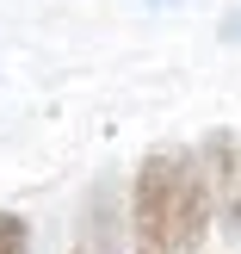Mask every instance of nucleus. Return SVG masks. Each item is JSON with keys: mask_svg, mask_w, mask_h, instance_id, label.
I'll use <instances>...</instances> for the list:
<instances>
[{"mask_svg": "<svg viewBox=\"0 0 241 254\" xmlns=\"http://www.w3.org/2000/svg\"><path fill=\"white\" fill-rule=\"evenodd\" d=\"M210 217H217V205H210V180H204L198 155L155 149L136 168V186H130V242H136V254H204Z\"/></svg>", "mask_w": 241, "mask_h": 254, "instance_id": "1", "label": "nucleus"}, {"mask_svg": "<svg viewBox=\"0 0 241 254\" xmlns=\"http://www.w3.org/2000/svg\"><path fill=\"white\" fill-rule=\"evenodd\" d=\"M204 180H210V205H217L223 230L241 236V136H210L204 155Z\"/></svg>", "mask_w": 241, "mask_h": 254, "instance_id": "2", "label": "nucleus"}, {"mask_svg": "<svg viewBox=\"0 0 241 254\" xmlns=\"http://www.w3.org/2000/svg\"><path fill=\"white\" fill-rule=\"evenodd\" d=\"M0 254H31V230L19 211H0Z\"/></svg>", "mask_w": 241, "mask_h": 254, "instance_id": "3", "label": "nucleus"}, {"mask_svg": "<svg viewBox=\"0 0 241 254\" xmlns=\"http://www.w3.org/2000/svg\"><path fill=\"white\" fill-rule=\"evenodd\" d=\"M223 44H241V12H229V19H223Z\"/></svg>", "mask_w": 241, "mask_h": 254, "instance_id": "4", "label": "nucleus"}]
</instances>
